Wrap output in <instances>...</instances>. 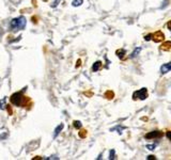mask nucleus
Wrapping results in <instances>:
<instances>
[{"instance_id": "obj_12", "label": "nucleus", "mask_w": 171, "mask_h": 160, "mask_svg": "<svg viewBox=\"0 0 171 160\" xmlns=\"http://www.w3.org/2000/svg\"><path fill=\"white\" fill-rule=\"evenodd\" d=\"M73 125L76 129H81V127H82V124H81L80 121H74Z\"/></svg>"}, {"instance_id": "obj_17", "label": "nucleus", "mask_w": 171, "mask_h": 160, "mask_svg": "<svg viewBox=\"0 0 171 160\" xmlns=\"http://www.w3.org/2000/svg\"><path fill=\"white\" fill-rule=\"evenodd\" d=\"M115 150H110V154H109V159H115Z\"/></svg>"}, {"instance_id": "obj_2", "label": "nucleus", "mask_w": 171, "mask_h": 160, "mask_svg": "<svg viewBox=\"0 0 171 160\" xmlns=\"http://www.w3.org/2000/svg\"><path fill=\"white\" fill-rule=\"evenodd\" d=\"M24 91H19V92H16L14 94L11 95L10 97V103L15 107H25V95H24Z\"/></svg>"}, {"instance_id": "obj_15", "label": "nucleus", "mask_w": 171, "mask_h": 160, "mask_svg": "<svg viewBox=\"0 0 171 160\" xmlns=\"http://www.w3.org/2000/svg\"><path fill=\"white\" fill-rule=\"evenodd\" d=\"M60 1H61V0H54V1H52V8H56L57 5H58V4L60 3Z\"/></svg>"}, {"instance_id": "obj_21", "label": "nucleus", "mask_w": 171, "mask_h": 160, "mask_svg": "<svg viewBox=\"0 0 171 160\" xmlns=\"http://www.w3.org/2000/svg\"><path fill=\"white\" fill-rule=\"evenodd\" d=\"M115 129H118V130H119V127H115ZM122 129H123V128H120V131H118V132H119V133H122V131H121Z\"/></svg>"}, {"instance_id": "obj_6", "label": "nucleus", "mask_w": 171, "mask_h": 160, "mask_svg": "<svg viewBox=\"0 0 171 160\" xmlns=\"http://www.w3.org/2000/svg\"><path fill=\"white\" fill-rule=\"evenodd\" d=\"M171 70V63H166V64H163L161 67V74H167L169 73Z\"/></svg>"}, {"instance_id": "obj_18", "label": "nucleus", "mask_w": 171, "mask_h": 160, "mask_svg": "<svg viewBox=\"0 0 171 160\" xmlns=\"http://www.w3.org/2000/svg\"><path fill=\"white\" fill-rule=\"evenodd\" d=\"M152 36H153L152 34H148L144 36V40H146V41H151V40H152Z\"/></svg>"}, {"instance_id": "obj_13", "label": "nucleus", "mask_w": 171, "mask_h": 160, "mask_svg": "<svg viewBox=\"0 0 171 160\" xmlns=\"http://www.w3.org/2000/svg\"><path fill=\"white\" fill-rule=\"evenodd\" d=\"M140 50H141V48H139V47L135 49V50H134V51L130 53V58H135L136 56H138V53L140 52Z\"/></svg>"}, {"instance_id": "obj_7", "label": "nucleus", "mask_w": 171, "mask_h": 160, "mask_svg": "<svg viewBox=\"0 0 171 160\" xmlns=\"http://www.w3.org/2000/svg\"><path fill=\"white\" fill-rule=\"evenodd\" d=\"M63 127H64V125H63V124H60V125L57 126L56 128H55V130H54V138H57V136L59 135L60 132L62 131Z\"/></svg>"}, {"instance_id": "obj_9", "label": "nucleus", "mask_w": 171, "mask_h": 160, "mask_svg": "<svg viewBox=\"0 0 171 160\" xmlns=\"http://www.w3.org/2000/svg\"><path fill=\"white\" fill-rule=\"evenodd\" d=\"M125 53H126V51L124 50V49H120V50L117 51V56L119 57L121 60H123L124 59V55H125Z\"/></svg>"}, {"instance_id": "obj_20", "label": "nucleus", "mask_w": 171, "mask_h": 160, "mask_svg": "<svg viewBox=\"0 0 171 160\" xmlns=\"http://www.w3.org/2000/svg\"><path fill=\"white\" fill-rule=\"evenodd\" d=\"M167 138L169 140H170V138H171V136H170V131H167Z\"/></svg>"}, {"instance_id": "obj_1", "label": "nucleus", "mask_w": 171, "mask_h": 160, "mask_svg": "<svg viewBox=\"0 0 171 160\" xmlns=\"http://www.w3.org/2000/svg\"><path fill=\"white\" fill-rule=\"evenodd\" d=\"M26 25H27V19L25 16H18V17L13 18L10 21V29L13 32L19 31V30H24L26 28Z\"/></svg>"}, {"instance_id": "obj_19", "label": "nucleus", "mask_w": 171, "mask_h": 160, "mask_svg": "<svg viewBox=\"0 0 171 160\" xmlns=\"http://www.w3.org/2000/svg\"><path fill=\"white\" fill-rule=\"evenodd\" d=\"M152 159H155V156H153V155H150V156H148V160H152Z\"/></svg>"}, {"instance_id": "obj_5", "label": "nucleus", "mask_w": 171, "mask_h": 160, "mask_svg": "<svg viewBox=\"0 0 171 160\" xmlns=\"http://www.w3.org/2000/svg\"><path fill=\"white\" fill-rule=\"evenodd\" d=\"M153 36H152V40H153L154 42H156V43H158V42H161L163 40H164V33L161 31H157V32H155L154 34H152Z\"/></svg>"}, {"instance_id": "obj_10", "label": "nucleus", "mask_w": 171, "mask_h": 160, "mask_svg": "<svg viewBox=\"0 0 171 160\" xmlns=\"http://www.w3.org/2000/svg\"><path fill=\"white\" fill-rule=\"evenodd\" d=\"M82 3H84V0H73L72 5H73V7H79V5H81Z\"/></svg>"}, {"instance_id": "obj_4", "label": "nucleus", "mask_w": 171, "mask_h": 160, "mask_svg": "<svg viewBox=\"0 0 171 160\" xmlns=\"http://www.w3.org/2000/svg\"><path fill=\"white\" fill-rule=\"evenodd\" d=\"M164 136L163 132L159 131V130H153V131H150L149 133H147L144 138L146 139H159L161 137Z\"/></svg>"}, {"instance_id": "obj_3", "label": "nucleus", "mask_w": 171, "mask_h": 160, "mask_svg": "<svg viewBox=\"0 0 171 160\" xmlns=\"http://www.w3.org/2000/svg\"><path fill=\"white\" fill-rule=\"evenodd\" d=\"M147 97H148V90L146 88H142V89H140V90L134 92V94H133L134 101H136V99L144 101V99H147Z\"/></svg>"}, {"instance_id": "obj_16", "label": "nucleus", "mask_w": 171, "mask_h": 160, "mask_svg": "<svg viewBox=\"0 0 171 160\" xmlns=\"http://www.w3.org/2000/svg\"><path fill=\"white\" fill-rule=\"evenodd\" d=\"M147 147L150 150H155V147H156V144H148Z\"/></svg>"}, {"instance_id": "obj_8", "label": "nucleus", "mask_w": 171, "mask_h": 160, "mask_svg": "<svg viewBox=\"0 0 171 160\" xmlns=\"http://www.w3.org/2000/svg\"><path fill=\"white\" fill-rule=\"evenodd\" d=\"M101 67H102V62L101 61H96V62L92 65V70H93V72H98V70H100Z\"/></svg>"}, {"instance_id": "obj_11", "label": "nucleus", "mask_w": 171, "mask_h": 160, "mask_svg": "<svg viewBox=\"0 0 171 160\" xmlns=\"http://www.w3.org/2000/svg\"><path fill=\"white\" fill-rule=\"evenodd\" d=\"M5 101H7V98L3 97L1 101H0V109H2V110H4V109L7 108L5 106H8V105H5Z\"/></svg>"}, {"instance_id": "obj_14", "label": "nucleus", "mask_w": 171, "mask_h": 160, "mask_svg": "<svg viewBox=\"0 0 171 160\" xmlns=\"http://www.w3.org/2000/svg\"><path fill=\"white\" fill-rule=\"evenodd\" d=\"M170 45H171L170 42H166L165 44H163V47H161V48H164L165 50H169V49H170Z\"/></svg>"}]
</instances>
